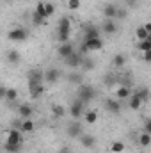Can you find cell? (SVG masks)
Masks as SVG:
<instances>
[{"instance_id": "ab89813d", "label": "cell", "mask_w": 151, "mask_h": 153, "mask_svg": "<svg viewBox=\"0 0 151 153\" xmlns=\"http://www.w3.org/2000/svg\"><path fill=\"white\" fill-rule=\"evenodd\" d=\"M126 16V11L124 9H119V13H117V20H121V18H124Z\"/></svg>"}, {"instance_id": "2e32d148", "label": "cell", "mask_w": 151, "mask_h": 153, "mask_svg": "<svg viewBox=\"0 0 151 153\" xmlns=\"http://www.w3.org/2000/svg\"><path fill=\"white\" fill-rule=\"evenodd\" d=\"M80 143H82V146L87 148V150H93V148L96 146V139H94V135H91V134H84V135L80 137Z\"/></svg>"}, {"instance_id": "603a6c76", "label": "cell", "mask_w": 151, "mask_h": 153, "mask_svg": "<svg viewBox=\"0 0 151 153\" xmlns=\"http://www.w3.org/2000/svg\"><path fill=\"white\" fill-rule=\"evenodd\" d=\"M52 114L55 116V117H64V114H66V109H64V105H61V103H53L52 105Z\"/></svg>"}, {"instance_id": "8d00e7d4", "label": "cell", "mask_w": 151, "mask_h": 153, "mask_svg": "<svg viewBox=\"0 0 151 153\" xmlns=\"http://www.w3.org/2000/svg\"><path fill=\"white\" fill-rule=\"evenodd\" d=\"M70 82H76V84H82V75H78V73H73V75H70Z\"/></svg>"}, {"instance_id": "8fae6325", "label": "cell", "mask_w": 151, "mask_h": 153, "mask_svg": "<svg viewBox=\"0 0 151 153\" xmlns=\"http://www.w3.org/2000/svg\"><path fill=\"white\" fill-rule=\"evenodd\" d=\"M94 38H100V27L85 25L84 27V39H94Z\"/></svg>"}, {"instance_id": "44dd1931", "label": "cell", "mask_w": 151, "mask_h": 153, "mask_svg": "<svg viewBox=\"0 0 151 153\" xmlns=\"http://www.w3.org/2000/svg\"><path fill=\"white\" fill-rule=\"evenodd\" d=\"M126 64V57H124V53H115L112 57V66L114 68H123Z\"/></svg>"}, {"instance_id": "836d02e7", "label": "cell", "mask_w": 151, "mask_h": 153, "mask_svg": "<svg viewBox=\"0 0 151 153\" xmlns=\"http://www.w3.org/2000/svg\"><path fill=\"white\" fill-rule=\"evenodd\" d=\"M142 132H146V134H151V117H146V119H144V125H142Z\"/></svg>"}, {"instance_id": "d4e9b609", "label": "cell", "mask_w": 151, "mask_h": 153, "mask_svg": "<svg viewBox=\"0 0 151 153\" xmlns=\"http://www.w3.org/2000/svg\"><path fill=\"white\" fill-rule=\"evenodd\" d=\"M139 144H141L142 148H148V146H151V134L142 132V134L139 135Z\"/></svg>"}, {"instance_id": "7402d4cb", "label": "cell", "mask_w": 151, "mask_h": 153, "mask_svg": "<svg viewBox=\"0 0 151 153\" xmlns=\"http://www.w3.org/2000/svg\"><path fill=\"white\" fill-rule=\"evenodd\" d=\"M148 36H150V32L146 30L144 25H139L135 29V38H137V41H144V39H148Z\"/></svg>"}, {"instance_id": "9c48e42d", "label": "cell", "mask_w": 151, "mask_h": 153, "mask_svg": "<svg viewBox=\"0 0 151 153\" xmlns=\"http://www.w3.org/2000/svg\"><path fill=\"white\" fill-rule=\"evenodd\" d=\"M117 13H119V7L114 5V4H105L103 7V16L107 20H117Z\"/></svg>"}, {"instance_id": "d590c367", "label": "cell", "mask_w": 151, "mask_h": 153, "mask_svg": "<svg viewBox=\"0 0 151 153\" xmlns=\"http://www.w3.org/2000/svg\"><path fill=\"white\" fill-rule=\"evenodd\" d=\"M46 13H48V16H53L55 14V5L52 2H46Z\"/></svg>"}, {"instance_id": "8992f818", "label": "cell", "mask_w": 151, "mask_h": 153, "mask_svg": "<svg viewBox=\"0 0 151 153\" xmlns=\"http://www.w3.org/2000/svg\"><path fill=\"white\" fill-rule=\"evenodd\" d=\"M84 102L82 100H76V102H73L71 103V107H70V114H71V117L73 119H78V117H84Z\"/></svg>"}, {"instance_id": "5bb4252c", "label": "cell", "mask_w": 151, "mask_h": 153, "mask_svg": "<svg viewBox=\"0 0 151 153\" xmlns=\"http://www.w3.org/2000/svg\"><path fill=\"white\" fill-rule=\"evenodd\" d=\"M82 62H84V57L78 52H75L73 55H70L66 59V66H70V68H78V66H82Z\"/></svg>"}, {"instance_id": "4dcf8cb0", "label": "cell", "mask_w": 151, "mask_h": 153, "mask_svg": "<svg viewBox=\"0 0 151 153\" xmlns=\"http://www.w3.org/2000/svg\"><path fill=\"white\" fill-rule=\"evenodd\" d=\"M32 23H34V25H44V23H46V20H44V18H43V16H39L38 13H36V11H34V13H32Z\"/></svg>"}, {"instance_id": "5b68a950", "label": "cell", "mask_w": 151, "mask_h": 153, "mask_svg": "<svg viewBox=\"0 0 151 153\" xmlns=\"http://www.w3.org/2000/svg\"><path fill=\"white\" fill-rule=\"evenodd\" d=\"M75 52H76V50L73 48L71 41H70V43H61V45H59V48H57V55H59L61 59H64V61H66L70 55H73Z\"/></svg>"}, {"instance_id": "cb8c5ba5", "label": "cell", "mask_w": 151, "mask_h": 153, "mask_svg": "<svg viewBox=\"0 0 151 153\" xmlns=\"http://www.w3.org/2000/svg\"><path fill=\"white\" fill-rule=\"evenodd\" d=\"M36 13H38L39 16H43L44 20H48L50 16H48V13H46V2H38L36 4V9H34Z\"/></svg>"}, {"instance_id": "277c9868", "label": "cell", "mask_w": 151, "mask_h": 153, "mask_svg": "<svg viewBox=\"0 0 151 153\" xmlns=\"http://www.w3.org/2000/svg\"><path fill=\"white\" fill-rule=\"evenodd\" d=\"M21 135H23L21 130L13 128V130L7 132V135H5V143H9V144H16V146H21Z\"/></svg>"}, {"instance_id": "484cf974", "label": "cell", "mask_w": 151, "mask_h": 153, "mask_svg": "<svg viewBox=\"0 0 151 153\" xmlns=\"http://www.w3.org/2000/svg\"><path fill=\"white\" fill-rule=\"evenodd\" d=\"M124 150H126V146H124L123 141H114L112 144H110V152L112 153H123Z\"/></svg>"}, {"instance_id": "d6986e66", "label": "cell", "mask_w": 151, "mask_h": 153, "mask_svg": "<svg viewBox=\"0 0 151 153\" xmlns=\"http://www.w3.org/2000/svg\"><path fill=\"white\" fill-rule=\"evenodd\" d=\"M105 107H107V111L112 112V114H119V112H121V103H119V102L107 100V102H105Z\"/></svg>"}, {"instance_id": "e0dca14e", "label": "cell", "mask_w": 151, "mask_h": 153, "mask_svg": "<svg viewBox=\"0 0 151 153\" xmlns=\"http://www.w3.org/2000/svg\"><path fill=\"white\" fill-rule=\"evenodd\" d=\"M59 76H61V71L55 70V68H52V70L44 71V82H46V84H55V82L59 80Z\"/></svg>"}, {"instance_id": "f546056e", "label": "cell", "mask_w": 151, "mask_h": 153, "mask_svg": "<svg viewBox=\"0 0 151 153\" xmlns=\"http://www.w3.org/2000/svg\"><path fill=\"white\" fill-rule=\"evenodd\" d=\"M16 98H18V91H16V89H7V93H5V102L14 103Z\"/></svg>"}, {"instance_id": "ee69618b", "label": "cell", "mask_w": 151, "mask_h": 153, "mask_svg": "<svg viewBox=\"0 0 151 153\" xmlns=\"http://www.w3.org/2000/svg\"><path fill=\"white\" fill-rule=\"evenodd\" d=\"M148 41H150V43H151V34H150V36H148Z\"/></svg>"}, {"instance_id": "d6a6232c", "label": "cell", "mask_w": 151, "mask_h": 153, "mask_svg": "<svg viewBox=\"0 0 151 153\" xmlns=\"http://www.w3.org/2000/svg\"><path fill=\"white\" fill-rule=\"evenodd\" d=\"M82 5V0H68V9L70 11H76Z\"/></svg>"}, {"instance_id": "ffe728a7", "label": "cell", "mask_w": 151, "mask_h": 153, "mask_svg": "<svg viewBox=\"0 0 151 153\" xmlns=\"http://www.w3.org/2000/svg\"><path fill=\"white\" fill-rule=\"evenodd\" d=\"M84 121H85L87 125H94V123L98 121V112H96V111H85V112H84Z\"/></svg>"}, {"instance_id": "6da1fadb", "label": "cell", "mask_w": 151, "mask_h": 153, "mask_svg": "<svg viewBox=\"0 0 151 153\" xmlns=\"http://www.w3.org/2000/svg\"><path fill=\"white\" fill-rule=\"evenodd\" d=\"M57 39H59V45L71 41V20L68 16H62L57 23Z\"/></svg>"}, {"instance_id": "60d3db41", "label": "cell", "mask_w": 151, "mask_h": 153, "mask_svg": "<svg viewBox=\"0 0 151 153\" xmlns=\"http://www.w3.org/2000/svg\"><path fill=\"white\" fill-rule=\"evenodd\" d=\"M126 5H128V7H137V0H128Z\"/></svg>"}, {"instance_id": "4fadbf2b", "label": "cell", "mask_w": 151, "mask_h": 153, "mask_svg": "<svg viewBox=\"0 0 151 153\" xmlns=\"http://www.w3.org/2000/svg\"><path fill=\"white\" fill-rule=\"evenodd\" d=\"M32 114H34L32 105H29V103H21V105H18V116H20L21 119H29V117H32Z\"/></svg>"}, {"instance_id": "ba28073f", "label": "cell", "mask_w": 151, "mask_h": 153, "mask_svg": "<svg viewBox=\"0 0 151 153\" xmlns=\"http://www.w3.org/2000/svg\"><path fill=\"white\" fill-rule=\"evenodd\" d=\"M68 135H70V137H73V139H76V137L80 139V137L84 135L82 125H80L78 121H75V119H73V121H71V123L68 125Z\"/></svg>"}, {"instance_id": "7c38bea8", "label": "cell", "mask_w": 151, "mask_h": 153, "mask_svg": "<svg viewBox=\"0 0 151 153\" xmlns=\"http://www.w3.org/2000/svg\"><path fill=\"white\" fill-rule=\"evenodd\" d=\"M101 32L107 34V36H112L117 32V25H115V20H105L103 25H101Z\"/></svg>"}, {"instance_id": "e575fe53", "label": "cell", "mask_w": 151, "mask_h": 153, "mask_svg": "<svg viewBox=\"0 0 151 153\" xmlns=\"http://www.w3.org/2000/svg\"><path fill=\"white\" fill-rule=\"evenodd\" d=\"M135 93H137V94H139V96H141L144 102L150 98V91H148V89H139V91H135Z\"/></svg>"}, {"instance_id": "4316f807", "label": "cell", "mask_w": 151, "mask_h": 153, "mask_svg": "<svg viewBox=\"0 0 151 153\" xmlns=\"http://www.w3.org/2000/svg\"><path fill=\"white\" fill-rule=\"evenodd\" d=\"M7 61L11 64H18L20 62V52L18 50H9L7 52Z\"/></svg>"}, {"instance_id": "b9f144b4", "label": "cell", "mask_w": 151, "mask_h": 153, "mask_svg": "<svg viewBox=\"0 0 151 153\" xmlns=\"http://www.w3.org/2000/svg\"><path fill=\"white\" fill-rule=\"evenodd\" d=\"M5 93H7V87H5V85H2V87H0V94H2L4 98H5Z\"/></svg>"}, {"instance_id": "9a60e30c", "label": "cell", "mask_w": 151, "mask_h": 153, "mask_svg": "<svg viewBox=\"0 0 151 153\" xmlns=\"http://www.w3.org/2000/svg\"><path fill=\"white\" fill-rule=\"evenodd\" d=\"M34 128H36V125H34L32 117H29V119H21V121H20V128H18V130H21L23 134H32Z\"/></svg>"}, {"instance_id": "f1b7e54d", "label": "cell", "mask_w": 151, "mask_h": 153, "mask_svg": "<svg viewBox=\"0 0 151 153\" xmlns=\"http://www.w3.org/2000/svg\"><path fill=\"white\" fill-rule=\"evenodd\" d=\"M29 91H30V96H32V98H39V96H43V93H44V84H39V85L29 89Z\"/></svg>"}, {"instance_id": "f35d334b", "label": "cell", "mask_w": 151, "mask_h": 153, "mask_svg": "<svg viewBox=\"0 0 151 153\" xmlns=\"http://www.w3.org/2000/svg\"><path fill=\"white\" fill-rule=\"evenodd\" d=\"M142 61L148 62V64H151V50L150 52H146V53H142Z\"/></svg>"}, {"instance_id": "ac0fdd59", "label": "cell", "mask_w": 151, "mask_h": 153, "mask_svg": "<svg viewBox=\"0 0 151 153\" xmlns=\"http://www.w3.org/2000/svg\"><path fill=\"white\" fill-rule=\"evenodd\" d=\"M132 94H133V91L130 89V85H121V87L115 91V96H117V100H128Z\"/></svg>"}, {"instance_id": "74e56055", "label": "cell", "mask_w": 151, "mask_h": 153, "mask_svg": "<svg viewBox=\"0 0 151 153\" xmlns=\"http://www.w3.org/2000/svg\"><path fill=\"white\" fill-rule=\"evenodd\" d=\"M94 61H91V59H84V62H82V66H84V70H91L94 64H93Z\"/></svg>"}, {"instance_id": "1f68e13d", "label": "cell", "mask_w": 151, "mask_h": 153, "mask_svg": "<svg viewBox=\"0 0 151 153\" xmlns=\"http://www.w3.org/2000/svg\"><path fill=\"white\" fill-rule=\"evenodd\" d=\"M4 152L5 153H18L20 152V146H16V144H9V143H4Z\"/></svg>"}, {"instance_id": "83f0119b", "label": "cell", "mask_w": 151, "mask_h": 153, "mask_svg": "<svg viewBox=\"0 0 151 153\" xmlns=\"http://www.w3.org/2000/svg\"><path fill=\"white\" fill-rule=\"evenodd\" d=\"M137 50H139L141 53L150 52V50H151V43L148 41V39H144V41H137Z\"/></svg>"}, {"instance_id": "52a82bcc", "label": "cell", "mask_w": 151, "mask_h": 153, "mask_svg": "<svg viewBox=\"0 0 151 153\" xmlns=\"http://www.w3.org/2000/svg\"><path fill=\"white\" fill-rule=\"evenodd\" d=\"M27 38H29L27 30H25V29H20V27L13 29V30L9 32V39H11V41H14V43H21V41H25Z\"/></svg>"}, {"instance_id": "7a4b0ae2", "label": "cell", "mask_w": 151, "mask_h": 153, "mask_svg": "<svg viewBox=\"0 0 151 153\" xmlns=\"http://www.w3.org/2000/svg\"><path fill=\"white\" fill-rule=\"evenodd\" d=\"M94 96H96V91H94L93 85L80 84V87H78V100H82V102L87 105V103H91V102L94 100Z\"/></svg>"}, {"instance_id": "3957f363", "label": "cell", "mask_w": 151, "mask_h": 153, "mask_svg": "<svg viewBox=\"0 0 151 153\" xmlns=\"http://www.w3.org/2000/svg\"><path fill=\"white\" fill-rule=\"evenodd\" d=\"M101 48H103V39H101V38L84 39V45H82V53H87V52H100Z\"/></svg>"}, {"instance_id": "30bf717a", "label": "cell", "mask_w": 151, "mask_h": 153, "mask_svg": "<svg viewBox=\"0 0 151 153\" xmlns=\"http://www.w3.org/2000/svg\"><path fill=\"white\" fill-rule=\"evenodd\" d=\"M142 105H144V100H142L137 93H133V94L128 98V107H130L132 111H139Z\"/></svg>"}, {"instance_id": "7bdbcfd3", "label": "cell", "mask_w": 151, "mask_h": 153, "mask_svg": "<svg viewBox=\"0 0 151 153\" xmlns=\"http://www.w3.org/2000/svg\"><path fill=\"white\" fill-rule=\"evenodd\" d=\"M144 27H146V30H148V32L151 34V22H148V23H144Z\"/></svg>"}]
</instances>
